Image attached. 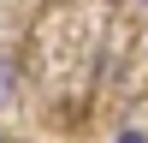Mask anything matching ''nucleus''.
<instances>
[{
  "label": "nucleus",
  "mask_w": 148,
  "mask_h": 143,
  "mask_svg": "<svg viewBox=\"0 0 148 143\" xmlns=\"http://www.w3.org/2000/svg\"><path fill=\"white\" fill-rule=\"evenodd\" d=\"M6 78H12V60H0V101H6Z\"/></svg>",
  "instance_id": "f257e3e1"
},
{
  "label": "nucleus",
  "mask_w": 148,
  "mask_h": 143,
  "mask_svg": "<svg viewBox=\"0 0 148 143\" xmlns=\"http://www.w3.org/2000/svg\"><path fill=\"white\" fill-rule=\"evenodd\" d=\"M119 143H148V137H142V131H125V137H119Z\"/></svg>",
  "instance_id": "f03ea898"
}]
</instances>
